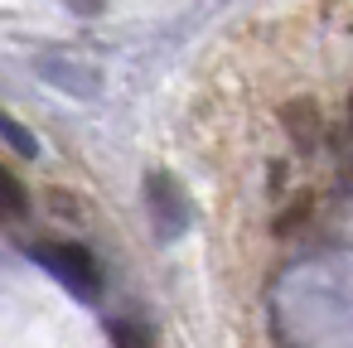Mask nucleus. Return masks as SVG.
Masks as SVG:
<instances>
[{"label": "nucleus", "instance_id": "1", "mask_svg": "<svg viewBox=\"0 0 353 348\" xmlns=\"http://www.w3.org/2000/svg\"><path fill=\"white\" fill-rule=\"evenodd\" d=\"M34 261L68 295H78V300H97L102 295V271H97V261H92L88 247H78V242H39L34 247Z\"/></svg>", "mask_w": 353, "mask_h": 348}, {"label": "nucleus", "instance_id": "2", "mask_svg": "<svg viewBox=\"0 0 353 348\" xmlns=\"http://www.w3.org/2000/svg\"><path fill=\"white\" fill-rule=\"evenodd\" d=\"M150 213H155L160 232H170V237L184 232V223H189V203H184L174 174H150Z\"/></svg>", "mask_w": 353, "mask_h": 348}, {"label": "nucleus", "instance_id": "3", "mask_svg": "<svg viewBox=\"0 0 353 348\" xmlns=\"http://www.w3.org/2000/svg\"><path fill=\"white\" fill-rule=\"evenodd\" d=\"M25 208H30V194H25V184L0 165V223H10V218H25Z\"/></svg>", "mask_w": 353, "mask_h": 348}, {"label": "nucleus", "instance_id": "4", "mask_svg": "<svg viewBox=\"0 0 353 348\" xmlns=\"http://www.w3.org/2000/svg\"><path fill=\"white\" fill-rule=\"evenodd\" d=\"M285 126H290L295 145H314V136H319V112H314L310 102H295V107L285 112Z\"/></svg>", "mask_w": 353, "mask_h": 348}, {"label": "nucleus", "instance_id": "5", "mask_svg": "<svg viewBox=\"0 0 353 348\" xmlns=\"http://www.w3.org/2000/svg\"><path fill=\"white\" fill-rule=\"evenodd\" d=\"M112 343L117 348H155V338L141 324H112Z\"/></svg>", "mask_w": 353, "mask_h": 348}, {"label": "nucleus", "instance_id": "6", "mask_svg": "<svg viewBox=\"0 0 353 348\" xmlns=\"http://www.w3.org/2000/svg\"><path fill=\"white\" fill-rule=\"evenodd\" d=\"M0 136H6V141H15V150H20V155H39L34 136H30L20 121H10V116H0Z\"/></svg>", "mask_w": 353, "mask_h": 348}, {"label": "nucleus", "instance_id": "7", "mask_svg": "<svg viewBox=\"0 0 353 348\" xmlns=\"http://www.w3.org/2000/svg\"><path fill=\"white\" fill-rule=\"evenodd\" d=\"M68 6H73L78 15H97V10H102V0H68Z\"/></svg>", "mask_w": 353, "mask_h": 348}]
</instances>
